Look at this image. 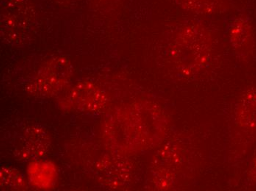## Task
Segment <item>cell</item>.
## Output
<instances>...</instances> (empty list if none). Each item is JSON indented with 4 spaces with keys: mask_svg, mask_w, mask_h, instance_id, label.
I'll return each instance as SVG.
<instances>
[{
    "mask_svg": "<svg viewBox=\"0 0 256 191\" xmlns=\"http://www.w3.org/2000/svg\"><path fill=\"white\" fill-rule=\"evenodd\" d=\"M72 74V67L68 60L63 57L53 59L39 71L31 90L38 96L54 95L70 82Z\"/></svg>",
    "mask_w": 256,
    "mask_h": 191,
    "instance_id": "obj_2",
    "label": "cell"
},
{
    "mask_svg": "<svg viewBox=\"0 0 256 191\" xmlns=\"http://www.w3.org/2000/svg\"><path fill=\"white\" fill-rule=\"evenodd\" d=\"M186 10L198 13H212L218 12L221 0H178Z\"/></svg>",
    "mask_w": 256,
    "mask_h": 191,
    "instance_id": "obj_6",
    "label": "cell"
},
{
    "mask_svg": "<svg viewBox=\"0 0 256 191\" xmlns=\"http://www.w3.org/2000/svg\"><path fill=\"white\" fill-rule=\"evenodd\" d=\"M35 20V10L29 0H6L2 7L3 35L10 42H21Z\"/></svg>",
    "mask_w": 256,
    "mask_h": 191,
    "instance_id": "obj_1",
    "label": "cell"
},
{
    "mask_svg": "<svg viewBox=\"0 0 256 191\" xmlns=\"http://www.w3.org/2000/svg\"><path fill=\"white\" fill-rule=\"evenodd\" d=\"M2 184L9 189L20 190L26 187V180L17 170L4 168L1 172Z\"/></svg>",
    "mask_w": 256,
    "mask_h": 191,
    "instance_id": "obj_7",
    "label": "cell"
},
{
    "mask_svg": "<svg viewBox=\"0 0 256 191\" xmlns=\"http://www.w3.org/2000/svg\"><path fill=\"white\" fill-rule=\"evenodd\" d=\"M72 94L76 107L82 110H99L106 102L102 91L88 82L78 85Z\"/></svg>",
    "mask_w": 256,
    "mask_h": 191,
    "instance_id": "obj_3",
    "label": "cell"
},
{
    "mask_svg": "<svg viewBox=\"0 0 256 191\" xmlns=\"http://www.w3.org/2000/svg\"><path fill=\"white\" fill-rule=\"evenodd\" d=\"M28 175L31 183L40 189L50 188L57 180L56 166L49 161H34L30 164Z\"/></svg>",
    "mask_w": 256,
    "mask_h": 191,
    "instance_id": "obj_4",
    "label": "cell"
},
{
    "mask_svg": "<svg viewBox=\"0 0 256 191\" xmlns=\"http://www.w3.org/2000/svg\"><path fill=\"white\" fill-rule=\"evenodd\" d=\"M48 137L43 130L37 128L29 129V133H26V137L22 141L23 156L42 157L45 155L49 146Z\"/></svg>",
    "mask_w": 256,
    "mask_h": 191,
    "instance_id": "obj_5",
    "label": "cell"
}]
</instances>
